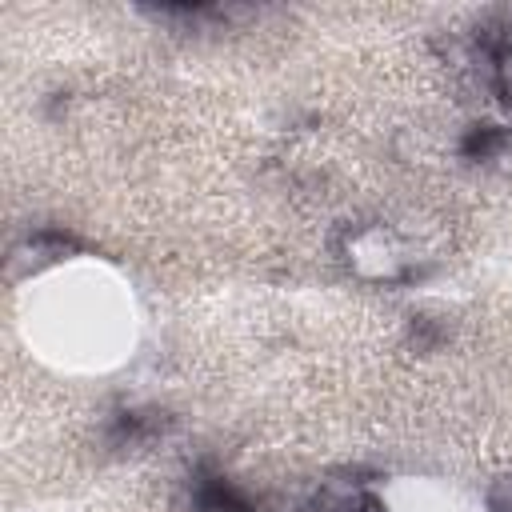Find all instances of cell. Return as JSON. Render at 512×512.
<instances>
[{"instance_id": "1", "label": "cell", "mask_w": 512, "mask_h": 512, "mask_svg": "<svg viewBox=\"0 0 512 512\" xmlns=\"http://www.w3.org/2000/svg\"><path fill=\"white\" fill-rule=\"evenodd\" d=\"M192 492H196V508L200 512H252L248 496L224 476H200Z\"/></svg>"}, {"instance_id": "2", "label": "cell", "mask_w": 512, "mask_h": 512, "mask_svg": "<svg viewBox=\"0 0 512 512\" xmlns=\"http://www.w3.org/2000/svg\"><path fill=\"white\" fill-rule=\"evenodd\" d=\"M496 88L504 92V100H512V36L500 44V56H496Z\"/></svg>"}]
</instances>
